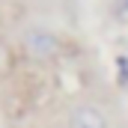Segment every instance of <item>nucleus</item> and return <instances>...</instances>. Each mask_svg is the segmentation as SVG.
Instances as JSON below:
<instances>
[{
	"label": "nucleus",
	"mask_w": 128,
	"mask_h": 128,
	"mask_svg": "<svg viewBox=\"0 0 128 128\" xmlns=\"http://www.w3.org/2000/svg\"><path fill=\"white\" fill-rule=\"evenodd\" d=\"M116 66H119V84L125 86L128 84V57H116Z\"/></svg>",
	"instance_id": "obj_3"
},
{
	"label": "nucleus",
	"mask_w": 128,
	"mask_h": 128,
	"mask_svg": "<svg viewBox=\"0 0 128 128\" xmlns=\"http://www.w3.org/2000/svg\"><path fill=\"white\" fill-rule=\"evenodd\" d=\"M116 12H128V0H119V6H116Z\"/></svg>",
	"instance_id": "obj_4"
},
{
	"label": "nucleus",
	"mask_w": 128,
	"mask_h": 128,
	"mask_svg": "<svg viewBox=\"0 0 128 128\" xmlns=\"http://www.w3.org/2000/svg\"><path fill=\"white\" fill-rule=\"evenodd\" d=\"M24 45H27V51H30L33 57H39V60H48V57H54L60 51V39L54 33H48V30H30L24 36Z\"/></svg>",
	"instance_id": "obj_1"
},
{
	"label": "nucleus",
	"mask_w": 128,
	"mask_h": 128,
	"mask_svg": "<svg viewBox=\"0 0 128 128\" xmlns=\"http://www.w3.org/2000/svg\"><path fill=\"white\" fill-rule=\"evenodd\" d=\"M68 128H107V119L104 113H98L96 107L90 104H80L68 113Z\"/></svg>",
	"instance_id": "obj_2"
}]
</instances>
